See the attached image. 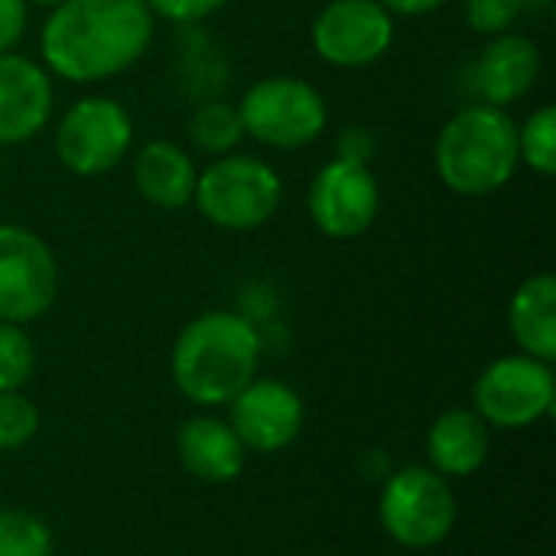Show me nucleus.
Segmentation results:
<instances>
[{
  "mask_svg": "<svg viewBox=\"0 0 556 556\" xmlns=\"http://www.w3.org/2000/svg\"><path fill=\"white\" fill-rule=\"evenodd\" d=\"M394 13L378 0H329L313 26V52L332 68H368L394 46Z\"/></svg>",
  "mask_w": 556,
  "mask_h": 556,
  "instance_id": "obj_11",
  "label": "nucleus"
},
{
  "mask_svg": "<svg viewBox=\"0 0 556 556\" xmlns=\"http://www.w3.org/2000/svg\"><path fill=\"white\" fill-rule=\"evenodd\" d=\"M261 365V336L251 319L231 309H212L182 326L173 345V381L199 407L231 404Z\"/></svg>",
  "mask_w": 556,
  "mask_h": 556,
  "instance_id": "obj_2",
  "label": "nucleus"
},
{
  "mask_svg": "<svg viewBox=\"0 0 556 556\" xmlns=\"http://www.w3.org/2000/svg\"><path fill=\"white\" fill-rule=\"evenodd\" d=\"M36 371V345L16 323H0V391H20Z\"/></svg>",
  "mask_w": 556,
  "mask_h": 556,
  "instance_id": "obj_23",
  "label": "nucleus"
},
{
  "mask_svg": "<svg viewBox=\"0 0 556 556\" xmlns=\"http://www.w3.org/2000/svg\"><path fill=\"white\" fill-rule=\"evenodd\" d=\"M280 202V173L267 160L238 150L199 169L192 195L195 212L222 231H257L277 215Z\"/></svg>",
  "mask_w": 556,
  "mask_h": 556,
  "instance_id": "obj_4",
  "label": "nucleus"
},
{
  "mask_svg": "<svg viewBox=\"0 0 556 556\" xmlns=\"http://www.w3.org/2000/svg\"><path fill=\"white\" fill-rule=\"evenodd\" d=\"M29 7L26 0H0V55L16 52L20 39L26 36Z\"/></svg>",
  "mask_w": 556,
  "mask_h": 556,
  "instance_id": "obj_26",
  "label": "nucleus"
},
{
  "mask_svg": "<svg viewBox=\"0 0 556 556\" xmlns=\"http://www.w3.org/2000/svg\"><path fill=\"white\" fill-rule=\"evenodd\" d=\"M476 414L498 430H525L544 420L556 404L551 362L531 355H505L482 368L472 388Z\"/></svg>",
  "mask_w": 556,
  "mask_h": 556,
  "instance_id": "obj_8",
  "label": "nucleus"
},
{
  "mask_svg": "<svg viewBox=\"0 0 556 556\" xmlns=\"http://www.w3.org/2000/svg\"><path fill=\"white\" fill-rule=\"evenodd\" d=\"M371 153H375V137L368 134V127H345V130H342V137H339V153H336V156L368 163Z\"/></svg>",
  "mask_w": 556,
  "mask_h": 556,
  "instance_id": "obj_27",
  "label": "nucleus"
},
{
  "mask_svg": "<svg viewBox=\"0 0 556 556\" xmlns=\"http://www.w3.org/2000/svg\"><path fill=\"white\" fill-rule=\"evenodd\" d=\"M59 296V261L49 241L26 228L0 225V323L26 326L52 309Z\"/></svg>",
  "mask_w": 556,
  "mask_h": 556,
  "instance_id": "obj_9",
  "label": "nucleus"
},
{
  "mask_svg": "<svg viewBox=\"0 0 556 556\" xmlns=\"http://www.w3.org/2000/svg\"><path fill=\"white\" fill-rule=\"evenodd\" d=\"M0 556H52V531L23 508H0Z\"/></svg>",
  "mask_w": 556,
  "mask_h": 556,
  "instance_id": "obj_21",
  "label": "nucleus"
},
{
  "mask_svg": "<svg viewBox=\"0 0 556 556\" xmlns=\"http://www.w3.org/2000/svg\"><path fill=\"white\" fill-rule=\"evenodd\" d=\"M554 0H463V16L472 33L479 36H498L508 33L521 16L547 10Z\"/></svg>",
  "mask_w": 556,
  "mask_h": 556,
  "instance_id": "obj_22",
  "label": "nucleus"
},
{
  "mask_svg": "<svg viewBox=\"0 0 556 556\" xmlns=\"http://www.w3.org/2000/svg\"><path fill=\"white\" fill-rule=\"evenodd\" d=\"M384 10H391L394 16H427L443 10L450 0H378Z\"/></svg>",
  "mask_w": 556,
  "mask_h": 556,
  "instance_id": "obj_28",
  "label": "nucleus"
},
{
  "mask_svg": "<svg viewBox=\"0 0 556 556\" xmlns=\"http://www.w3.org/2000/svg\"><path fill=\"white\" fill-rule=\"evenodd\" d=\"M306 212L319 235L332 241L362 238L381 212V186L368 163L336 156L309 182Z\"/></svg>",
  "mask_w": 556,
  "mask_h": 556,
  "instance_id": "obj_10",
  "label": "nucleus"
},
{
  "mask_svg": "<svg viewBox=\"0 0 556 556\" xmlns=\"http://www.w3.org/2000/svg\"><path fill=\"white\" fill-rule=\"evenodd\" d=\"M518 160L538 173L554 176L556 173V108L541 104L531 111L525 124H518Z\"/></svg>",
  "mask_w": 556,
  "mask_h": 556,
  "instance_id": "obj_20",
  "label": "nucleus"
},
{
  "mask_svg": "<svg viewBox=\"0 0 556 556\" xmlns=\"http://www.w3.org/2000/svg\"><path fill=\"white\" fill-rule=\"evenodd\" d=\"M62 0H26V7H39V10H52V7H59Z\"/></svg>",
  "mask_w": 556,
  "mask_h": 556,
  "instance_id": "obj_29",
  "label": "nucleus"
},
{
  "mask_svg": "<svg viewBox=\"0 0 556 556\" xmlns=\"http://www.w3.org/2000/svg\"><path fill=\"white\" fill-rule=\"evenodd\" d=\"M156 33L143 0H62L39 29V55L52 78L98 85L134 68Z\"/></svg>",
  "mask_w": 556,
  "mask_h": 556,
  "instance_id": "obj_1",
  "label": "nucleus"
},
{
  "mask_svg": "<svg viewBox=\"0 0 556 556\" xmlns=\"http://www.w3.org/2000/svg\"><path fill=\"white\" fill-rule=\"evenodd\" d=\"M489 453H492V430L469 407L443 410L427 433L430 469L440 472L443 479H466L479 472L489 463Z\"/></svg>",
  "mask_w": 556,
  "mask_h": 556,
  "instance_id": "obj_17",
  "label": "nucleus"
},
{
  "mask_svg": "<svg viewBox=\"0 0 556 556\" xmlns=\"http://www.w3.org/2000/svg\"><path fill=\"white\" fill-rule=\"evenodd\" d=\"M544 72L541 49L525 33H498L489 39V46L472 62V91L482 104L508 108L521 98H528Z\"/></svg>",
  "mask_w": 556,
  "mask_h": 556,
  "instance_id": "obj_14",
  "label": "nucleus"
},
{
  "mask_svg": "<svg viewBox=\"0 0 556 556\" xmlns=\"http://www.w3.org/2000/svg\"><path fill=\"white\" fill-rule=\"evenodd\" d=\"M508 329L518 349L531 358L551 362L556 358V277L534 274L528 277L511 303H508Z\"/></svg>",
  "mask_w": 556,
  "mask_h": 556,
  "instance_id": "obj_18",
  "label": "nucleus"
},
{
  "mask_svg": "<svg viewBox=\"0 0 556 556\" xmlns=\"http://www.w3.org/2000/svg\"><path fill=\"white\" fill-rule=\"evenodd\" d=\"M244 137L270 150H303L316 143L329 124L323 91L296 75L257 78L238 101Z\"/></svg>",
  "mask_w": 556,
  "mask_h": 556,
  "instance_id": "obj_5",
  "label": "nucleus"
},
{
  "mask_svg": "<svg viewBox=\"0 0 556 556\" xmlns=\"http://www.w3.org/2000/svg\"><path fill=\"white\" fill-rule=\"evenodd\" d=\"M378 515L391 541L410 551H427L453 534L459 508L450 479L430 466H407L388 476Z\"/></svg>",
  "mask_w": 556,
  "mask_h": 556,
  "instance_id": "obj_7",
  "label": "nucleus"
},
{
  "mask_svg": "<svg viewBox=\"0 0 556 556\" xmlns=\"http://www.w3.org/2000/svg\"><path fill=\"white\" fill-rule=\"evenodd\" d=\"M52 147L65 173L81 179L104 176L130 156L134 117L117 98L108 94L78 98L55 121Z\"/></svg>",
  "mask_w": 556,
  "mask_h": 556,
  "instance_id": "obj_6",
  "label": "nucleus"
},
{
  "mask_svg": "<svg viewBox=\"0 0 556 556\" xmlns=\"http://www.w3.org/2000/svg\"><path fill=\"white\" fill-rule=\"evenodd\" d=\"M186 137L192 143L195 153H205V156H225V153H235L238 143L244 140V127H241V114H238V104L231 101H202L192 114H189V124H186Z\"/></svg>",
  "mask_w": 556,
  "mask_h": 556,
  "instance_id": "obj_19",
  "label": "nucleus"
},
{
  "mask_svg": "<svg viewBox=\"0 0 556 556\" xmlns=\"http://www.w3.org/2000/svg\"><path fill=\"white\" fill-rule=\"evenodd\" d=\"M134 189L143 202L163 212H179L192 205L199 166L192 153L173 140H147L130 160Z\"/></svg>",
  "mask_w": 556,
  "mask_h": 556,
  "instance_id": "obj_15",
  "label": "nucleus"
},
{
  "mask_svg": "<svg viewBox=\"0 0 556 556\" xmlns=\"http://www.w3.org/2000/svg\"><path fill=\"white\" fill-rule=\"evenodd\" d=\"M182 469L205 485H228L244 472V443L218 417H192L176 437Z\"/></svg>",
  "mask_w": 556,
  "mask_h": 556,
  "instance_id": "obj_16",
  "label": "nucleus"
},
{
  "mask_svg": "<svg viewBox=\"0 0 556 556\" xmlns=\"http://www.w3.org/2000/svg\"><path fill=\"white\" fill-rule=\"evenodd\" d=\"M39 430V410L20 391H0V453L26 446Z\"/></svg>",
  "mask_w": 556,
  "mask_h": 556,
  "instance_id": "obj_24",
  "label": "nucleus"
},
{
  "mask_svg": "<svg viewBox=\"0 0 556 556\" xmlns=\"http://www.w3.org/2000/svg\"><path fill=\"white\" fill-rule=\"evenodd\" d=\"M153 16H163L179 26H195L228 7V0H143Z\"/></svg>",
  "mask_w": 556,
  "mask_h": 556,
  "instance_id": "obj_25",
  "label": "nucleus"
},
{
  "mask_svg": "<svg viewBox=\"0 0 556 556\" xmlns=\"http://www.w3.org/2000/svg\"><path fill=\"white\" fill-rule=\"evenodd\" d=\"M231 430L254 453H280L303 430L300 394L274 378H254L231 404Z\"/></svg>",
  "mask_w": 556,
  "mask_h": 556,
  "instance_id": "obj_12",
  "label": "nucleus"
},
{
  "mask_svg": "<svg viewBox=\"0 0 556 556\" xmlns=\"http://www.w3.org/2000/svg\"><path fill=\"white\" fill-rule=\"evenodd\" d=\"M433 163L440 182L456 195L485 199L502 192L521 166L515 117L482 101L459 108L437 134Z\"/></svg>",
  "mask_w": 556,
  "mask_h": 556,
  "instance_id": "obj_3",
  "label": "nucleus"
},
{
  "mask_svg": "<svg viewBox=\"0 0 556 556\" xmlns=\"http://www.w3.org/2000/svg\"><path fill=\"white\" fill-rule=\"evenodd\" d=\"M55 88L42 62L3 52L0 55V147H20L52 121Z\"/></svg>",
  "mask_w": 556,
  "mask_h": 556,
  "instance_id": "obj_13",
  "label": "nucleus"
}]
</instances>
